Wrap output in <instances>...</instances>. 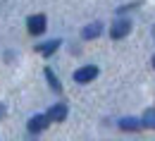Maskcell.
<instances>
[{
  "label": "cell",
  "instance_id": "8992f818",
  "mask_svg": "<svg viewBox=\"0 0 155 141\" xmlns=\"http://www.w3.org/2000/svg\"><path fill=\"white\" fill-rule=\"evenodd\" d=\"M100 31H103V26L98 24V22H93V24H88V26H84V31H81V36L86 41H91V39H98L100 36Z\"/></svg>",
  "mask_w": 155,
  "mask_h": 141
},
{
  "label": "cell",
  "instance_id": "4fadbf2b",
  "mask_svg": "<svg viewBox=\"0 0 155 141\" xmlns=\"http://www.w3.org/2000/svg\"><path fill=\"white\" fill-rule=\"evenodd\" d=\"M153 67H155V58H153Z\"/></svg>",
  "mask_w": 155,
  "mask_h": 141
},
{
  "label": "cell",
  "instance_id": "3957f363",
  "mask_svg": "<svg viewBox=\"0 0 155 141\" xmlns=\"http://www.w3.org/2000/svg\"><path fill=\"white\" fill-rule=\"evenodd\" d=\"M26 26H29V34H34V36L43 34L45 31V15H31Z\"/></svg>",
  "mask_w": 155,
  "mask_h": 141
},
{
  "label": "cell",
  "instance_id": "7a4b0ae2",
  "mask_svg": "<svg viewBox=\"0 0 155 141\" xmlns=\"http://www.w3.org/2000/svg\"><path fill=\"white\" fill-rule=\"evenodd\" d=\"M129 31H131V22L129 19H117L115 24L110 26V36H112V39H124Z\"/></svg>",
  "mask_w": 155,
  "mask_h": 141
},
{
  "label": "cell",
  "instance_id": "8fae6325",
  "mask_svg": "<svg viewBox=\"0 0 155 141\" xmlns=\"http://www.w3.org/2000/svg\"><path fill=\"white\" fill-rule=\"evenodd\" d=\"M2 115H5V105L0 103V120H2Z\"/></svg>",
  "mask_w": 155,
  "mask_h": 141
},
{
  "label": "cell",
  "instance_id": "5b68a950",
  "mask_svg": "<svg viewBox=\"0 0 155 141\" xmlns=\"http://www.w3.org/2000/svg\"><path fill=\"white\" fill-rule=\"evenodd\" d=\"M48 117L45 115H34L31 120H29V132H34V134H38V132H43L45 127H48Z\"/></svg>",
  "mask_w": 155,
  "mask_h": 141
},
{
  "label": "cell",
  "instance_id": "9c48e42d",
  "mask_svg": "<svg viewBox=\"0 0 155 141\" xmlns=\"http://www.w3.org/2000/svg\"><path fill=\"white\" fill-rule=\"evenodd\" d=\"M141 124H143V127H148V129H155V108H148V110L143 112Z\"/></svg>",
  "mask_w": 155,
  "mask_h": 141
},
{
  "label": "cell",
  "instance_id": "6da1fadb",
  "mask_svg": "<svg viewBox=\"0 0 155 141\" xmlns=\"http://www.w3.org/2000/svg\"><path fill=\"white\" fill-rule=\"evenodd\" d=\"M96 77H98L96 65H84V67H79L77 72H74V81L77 84H88V81H93Z\"/></svg>",
  "mask_w": 155,
  "mask_h": 141
},
{
  "label": "cell",
  "instance_id": "30bf717a",
  "mask_svg": "<svg viewBox=\"0 0 155 141\" xmlns=\"http://www.w3.org/2000/svg\"><path fill=\"white\" fill-rule=\"evenodd\" d=\"M45 77H48V81H50L53 91H60V89H62V86H60V81H58V77L53 74V69H50V67H45Z\"/></svg>",
  "mask_w": 155,
  "mask_h": 141
},
{
  "label": "cell",
  "instance_id": "7c38bea8",
  "mask_svg": "<svg viewBox=\"0 0 155 141\" xmlns=\"http://www.w3.org/2000/svg\"><path fill=\"white\" fill-rule=\"evenodd\" d=\"M153 39H155V26H153Z\"/></svg>",
  "mask_w": 155,
  "mask_h": 141
},
{
  "label": "cell",
  "instance_id": "277c9868",
  "mask_svg": "<svg viewBox=\"0 0 155 141\" xmlns=\"http://www.w3.org/2000/svg\"><path fill=\"white\" fill-rule=\"evenodd\" d=\"M50 122H64L67 117V105L64 103H58V105H53L50 110H48V115H45Z\"/></svg>",
  "mask_w": 155,
  "mask_h": 141
},
{
  "label": "cell",
  "instance_id": "ba28073f",
  "mask_svg": "<svg viewBox=\"0 0 155 141\" xmlns=\"http://www.w3.org/2000/svg\"><path fill=\"white\" fill-rule=\"evenodd\" d=\"M58 48H60V41L55 39V41H48V43L38 45V53H41V55H53V53H55Z\"/></svg>",
  "mask_w": 155,
  "mask_h": 141
},
{
  "label": "cell",
  "instance_id": "52a82bcc",
  "mask_svg": "<svg viewBox=\"0 0 155 141\" xmlns=\"http://www.w3.org/2000/svg\"><path fill=\"white\" fill-rule=\"evenodd\" d=\"M141 127L143 124H141V120H136V117H124V120L119 122V129H124V132H136Z\"/></svg>",
  "mask_w": 155,
  "mask_h": 141
}]
</instances>
